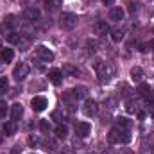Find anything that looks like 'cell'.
I'll return each mask as SVG.
<instances>
[{"mask_svg":"<svg viewBox=\"0 0 154 154\" xmlns=\"http://www.w3.org/2000/svg\"><path fill=\"white\" fill-rule=\"evenodd\" d=\"M23 16H25V20L29 23H36V22H39V18H41V13H39L38 7H25Z\"/></svg>","mask_w":154,"mask_h":154,"instance_id":"8992f818","label":"cell"},{"mask_svg":"<svg viewBox=\"0 0 154 154\" xmlns=\"http://www.w3.org/2000/svg\"><path fill=\"white\" fill-rule=\"evenodd\" d=\"M38 143H39L38 136H34V134H32V136H29V145H31V147H34V145H38Z\"/></svg>","mask_w":154,"mask_h":154,"instance_id":"e575fe53","label":"cell"},{"mask_svg":"<svg viewBox=\"0 0 154 154\" xmlns=\"http://www.w3.org/2000/svg\"><path fill=\"white\" fill-rule=\"evenodd\" d=\"M63 72L59 70V68H52V70H48V81L52 82V84H56V86H59L61 84V81H63Z\"/></svg>","mask_w":154,"mask_h":154,"instance_id":"30bf717a","label":"cell"},{"mask_svg":"<svg viewBox=\"0 0 154 154\" xmlns=\"http://www.w3.org/2000/svg\"><path fill=\"white\" fill-rule=\"evenodd\" d=\"M149 11L154 13V0H149Z\"/></svg>","mask_w":154,"mask_h":154,"instance_id":"ab89813d","label":"cell"},{"mask_svg":"<svg viewBox=\"0 0 154 154\" xmlns=\"http://www.w3.org/2000/svg\"><path fill=\"white\" fill-rule=\"evenodd\" d=\"M5 38H7L9 43H16V45H18V43H20V39H22V34H18V32L11 31V32H7V36H5Z\"/></svg>","mask_w":154,"mask_h":154,"instance_id":"603a6c76","label":"cell"},{"mask_svg":"<svg viewBox=\"0 0 154 154\" xmlns=\"http://www.w3.org/2000/svg\"><path fill=\"white\" fill-rule=\"evenodd\" d=\"M63 75H68V77H74V75H77V68L72 65V63H65L63 65Z\"/></svg>","mask_w":154,"mask_h":154,"instance_id":"ffe728a7","label":"cell"},{"mask_svg":"<svg viewBox=\"0 0 154 154\" xmlns=\"http://www.w3.org/2000/svg\"><path fill=\"white\" fill-rule=\"evenodd\" d=\"M124 36H125V31H124V29H115V31L111 32V39L116 41V43H118V41H122Z\"/></svg>","mask_w":154,"mask_h":154,"instance_id":"7402d4cb","label":"cell"},{"mask_svg":"<svg viewBox=\"0 0 154 154\" xmlns=\"http://www.w3.org/2000/svg\"><path fill=\"white\" fill-rule=\"evenodd\" d=\"M147 109L152 113V116H154V102H151V104H147Z\"/></svg>","mask_w":154,"mask_h":154,"instance_id":"f35d334b","label":"cell"},{"mask_svg":"<svg viewBox=\"0 0 154 154\" xmlns=\"http://www.w3.org/2000/svg\"><path fill=\"white\" fill-rule=\"evenodd\" d=\"M93 32L97 34V36H106L108 32H109V25L106 23V22H95L93 23Z\"/></svg>","mask_w":154,"mask_h":154,"instance_id":"8fae6325","label":"cell"},{"mask_svg":"<svg viewBox=\"0 0 154 154\" xmlns=\"http://www.w3.org/2000/svg\"><path fill=\"white\" fill-rule=\"evenodd\" d=\"M29 45H31V39H29V38H25V36H22L20 43H18L20 50H27V48H29Z\"/></svg>","mask_w":154,"mask_h":154,"instance_id":"4316f807","label":"cell"},{"mask_svg":"<svg viewBox=\"0 0 154 154\" xmlns=\"http://www.w3.org/2000/svg\"><path fill=\"white\" fill-rule=\"evenodd\" d=\"M149 48H151V45H147V43H143V45L140 47V50H142V52H147Z\"/></svg>","mask_w":154,"mask_h":154,"instance_id":"74e56055","label":"cell"},{"mask_svg":"<svg viewBox=\"0 0 154 154\" xmlns=\"http://www.w3.org/2000/svg\"><path fill=\"white\" fill-rule=\"evenodd\" d=\"M29 72H31V66H29L27 63H18V65L14 66V70H13V77H14L16 81H23L25 77L29 75Z\"/></svg>","mask_w":154,"mask_h":154,"instance_id":"277c9868","label":"cell"},{"mask_svg":"<svg viewBox=\"0 0 154 154\" xmlns=\"http://www.w3.org/2000/svg\"><path fill=\"white\" fill-rule=\"evenodd\" d=\"M4 25H7V27H14V25H16V16H14V14H7V16L4 18Z\"/></svg>","mask_w":154,"mask_h":154,"instance_id":"cb8c5ba5","label":"cell"},{"mask_svg":"<svg viewBox=\"0 0 154 154\" xmlns=\"http://www.w3.org/2000/svg\"><path fill=\"white\" fill-rule=\"evenodd\" d=\"M39 129H41L43 133H48V131H50V124H48V120H39Z\"/></svg>","mask_w":154,"mask_h":154,"instance_id":"1f68e13d","label":"cell"},{"mask_svg":"<svg viewBox=\"0 0 154 154\" xmlns=\"http://www.w3.org/2000/svg\"><path fill=\"white\" fill-rule=\"evenodd\" d=\"M7 88H9V81L5 77H0V95H4L7 91Z\"/></svg>","mask_w":154,"mask_h":154,"instance_id":"484cf974","label":"cell"},{"mask_svg":"<svg viewBox=\"0 0 154 154\" xmlns=\"http://www.w3.org/2000/svg\"><path fill=\"white\" fill-rule=\"evenodd\" d=\"M143 77H145V74H143V70H142L140 66H133V68H131V79H133L134 82H142Z\"/></svg>","mask_w":154,"mask_h":154,"instance_id":"5bb4252c","label":"cell"},{"mask_svg":"<svg viewBox=\"0 0 154 154\" xmlns=\"http://www.w3.org/2000/svg\"><path fill=\"white\" fill-rule=\"evenodd\" d=\"M63 100H65L66 104H72V100H77V99H75V95H74V91H72V90H68V91H65V93H63Z\"/></svg>","mask_w":154,"mask_h":154,"instance_id":"d4e9b609","label":"cell"},{"mask_svg":"<svg viewBox=\"0 0 154 154\" xmlns=\"http://www.w3.org/2000/svg\"><path fill=\"white\" fill-rule=\"evenodd\" d=\"M4 136H5V134H2V133H0V143L4 142Z\"/></svg>","mask_w":154,"mask_h":154,"instance_id":"7bdbcfd3","label":"cell"},{"mask_svg":"<svg viewBox=\"0 0 154 154\" xmlns=\"http://www.w3.org/2000/svg\"><path fill=\"white\" fill-rule=\"evenodd\" d=\"M36 56H38L41 61H54V52L47 47V45H38L36 47Z\"/></svg>","mask_w":154,"mask_h":154,"instance_id":"5b68a950","label":"cell"},{"mask_svg":"<svg viewBox=\"0 0 154 154\" xmlns=\"http://www.w3.org/2000/svg\"><path fill=\"white\" fill-rule=\"evenodd\" d=\"M16 129H18V127H16V122H14V120L4 124V134H5V136H13V134L16 133Z\"/></svg>","mask_w":154,"mask_h":154,"instance_id":"2e32d148","label":"cell"},{"mask_svg":"<svg viewBox=\"0 0 154 154\" xmlns=\"http://www.w3.org/2000/svg\"><path fill=\"white\" fill-rule=\"evenodd\" d=\"M102 2H104L106 5H113V4H115V0H102Z\"/></svg>","mask_w":154,"mask_h":154,"instance_id":"b9f144b4","label":"cell"},{"mask_svg":"<svg viewBox=\"0 0 154 154\" xmlns=\"http://www.w3.org/2000/svg\"><path fill=\"white\" fill-rule=\"evenodd\" d=\"M47 145H50V151H56V142H54V140H48Z\"/></svg>","mask_w":154,"mask_h":154,"instance_id":"8d00e7d4","label":"cell"},{"mask_svg":"<svg viewBox=\"0 0 154 154\" xmlns=\"http://www.w3.org/2000/svg\"><path fill=\"white\" fill-rule=\"evenodd\" d=\"M0 57H2V61H4V63H11V61H13V57H14L13 48H2Z\"/></svg>","mask_w":154,"mask_h":154,"instance_id":"ac0fdd59","label":"cell"},{"mask_svg":"<svg viewBox=\"0 0 154 154\" xmlns=\"http://www.w3.org/2000/svg\"><path fill=\"white\" fill-rule=\"evenodd\" d=\"M91 133V125L88 122H77L75 124V134L79 138H86Z\"/></svg>","mask_w":154,"mask_h":154,"instance_id":"52a82bcc","label":"cell"},{"mask_svg":"<svg viewBox=\"0 0 154 154\" xmlns=\"http://www.w3.org/2000/svg\"><path fill=\"white\" fill-rule=\"evenodd\" d=\"M125 108H127V111H129V113H138V111H140L138 104H136V102H131V100L127 102V106H125Z\"/></svg>","mask_w":154,"mask_h":154,"instance_id":"f546056e","label":"cell"},{"mask_svg":"<svg viewBox=\"0 0 154 154\" xmlns=\"http://www.w3.org/2000/svg\"><path fill=\"white\" fill-rule=\"evenodd\" d=\"M5 115H7V104H5V100L0 99V118H4Z\"/></svg>","mask_w":154,"mask_h":154,"instance_id":"d6a6232c","label":"cell"},{"mask_svg":"<svg viewBox=\"0 0 154 154\" xmlns=\"http://www.w3.org/2000/svg\"><path fill=\"white\" fill-rule=\"evenodd\" d=\"M22 115H23V106H22L20 102L13 104V106H11V118L16 122V120H20V118H22Z\"/></svg>","mask_w":154,"mask_h":154,"instance_id":"4fadbf2b","label":"cell"},{"mask_svg":"<svg viewBox=\"0 0 154 154\" xmlns=\"http://www.w3.org/2000/svg\"><path fill=\"white\" fill-rule=\"evenodd\" d=\"M2 48H4V47H2V39H0V52H2Z\"/></svg>","mask_w":154,"mask_h":154,"instance_id":"f6af8a7d","label":"cell"},{"mask_svg":"<svg viewBox=\"0 0 154 154\" xmlns=\"http://www.w3.org/2000/svg\"><path fill=\"white\" fill-rule=\"evenodd\" d=\"M151 48H152V52H154V41H151Z\"/></svg>","mask_w":154,"mask_h":154,"instance_id":"ee69618b","label":"cell"},{"mask_svg":"<svg viewBox=\"0 0 154 154\" xmlns=\"http://www.w3.org/2000/svg\"><path fill=\"white\" fill-rule=\"evenodd\" d=\"M20 151H22V149L16 145V147H13V152H11V154H20Z\"/></svg>","mask_w":154,"mask_h":154,"instance_id":"60d3db41","label":"cell"},{"mask_svg":"<svg viewBox=\"0 0 154 154\" xmlns=\"http://www.w3.org/2000/svg\"><path fill=\"white\" fill-rule=\"evenodd\" d=\"M109 20H113V22L124 20V9H122V7H113V9L109 11Z\"/></svg>","mask_w":154,"mask_h":154,"instance_id":"9a60e30c","label":"cell"},{"mask_svg":"<svg viewBox=\"0 0 154 154\" xmlns=\"http://www.w3.org/2000/svg\"><path fill=\"white\" fill-rule=\"evenodd\" d=\"M63 5V0H45V9L47 11H56Z\"/></svg>","mask_w":154,"mask_h":154,"instance_id":"d6986e66","label":"cell"},{"mask_svg":"<svg viewBox=\"0 0 154 154\" xmlns=\"http://www.w3.org/2000/svg\"><path fill=\"white\" fill-rule=\"evenodd\" d=\"M72 91H74V95H75L77 100H79V99H82V97L86 95V88H82V86H81V88H75V90H72Z\"/></svg>","mask_w":154,"mask_h":154,"instance_id":"4dcf8cb0","label":"cell"},{"mask_svg":"<svg viewBox=\"0 0 154 154\" xmlns=\"http://www.w3.org/2000/svg\"><path fill=\"white\" fill-rule=\"evenodd\" d=\"M142 97H145V99H149L151 97V86L149 84H145V82H140V86H138V90H136Z\"/></svg>","mask_w":154,"mask_h":154,"instance_id":"44dd1931","label":"cell"},{"mask_svg":"<svg viewBox=\"0 0 154 154\" xmlns=\"http://www.w3.org/2000/svg\"><path fill=\"white\" fill-rule=\"evenodd\" d=\"M31 106H32V109H34V111H43V109L48 106V100H47L45 97L38 95V97H34V99L31 100Z\"/></svg>","mask_w":154,"mask_h":154,"instance_id":"9c48e42d","label":"cell"},{"mask_svg":"<svg viewBox=\"0 0 154 154\" xmlns=\"http://www.w3.org/2000/svg\"><path fill=\"white\" fill-rule=\"evenodd\" d=\"M32 154H34V152H32Z\"/></svg>","mask_w":154,"mask_h":154,"instance_id":"bcb514c9","label":"cell"},{"mask_svg":"<svg viewBox=\"0 0 154 154\" xmlns=\"http://www.w3.org/2000/svg\"><path fill=\"white\" fill-rule=\"evenodd\" d=\"M52 120H56L57 124H63V120H65V115H63L59 109H56V111L52 113Z\"/></svg>","mask_w":154,"mask_h":154,"instance_id":"f1b7e54d","label":"cell"},{"mask_svg":"<svg viewBox=\"0 0 154 154\" xmlns=\"http://www.w3.org/2000/svg\"><path fill=\"white\" fill-rule=\"evenodd\" d=\"M56 138H59V140H65L66 136H68V127L65 125V124H57V127H56Z\"/></svg>","mask_w":154,"mask_h":154,"instance_id":"e0dca14e","label":"cell"},{"mask_svg":"<svg viewBox=\"0 0 154 154\" xmlns=\"http://www.w3.org/2000/svg\"><path fill=\"white\" fill-rule=\"evenodd\" d=\"M109 142L111 143H127L129 140H131V136H129V131H122V129H116V127H113L111 131H109Z\"/></svg>","mask_w":154,"mask_h":154,"instance_id":"3957f363","label":"cell"},{"mask_svg":"<svg viewBox=\"0 0 154 154\" xmlns=\"http://www.w3.org/2000/svg\"><path fill=\"white\" fill-rule=\"evenodd\" d=\"M131 120L129 118H125V116H120V118H116L115 122V127L116 129H122V131H131Z\"/></svg>","mask_w":154,"mask_h":154,"instance_id":"7c38bea8","label":"cell"},{"mask_svg":"<svg viewBox=\"0 0 154 154\" xmlns=\"http://www.w3.org/2000/svg\"><path fill=\"white\" fill-rule=\"evenodd\" d=\"M127 9H129V13H138L140 11V2H129L127 4Z\"/></svg>","mask_w":154,"mask_h":154,"instance_id":"83f0119b","label":"cell"},{"mask_svg":"<svg viewBox=\"0 0 154 154\" xmlns=\"http://www.w3.org/2000/svg\"><path fill=\"white\" fill-rule=\"evenodd\" d=\"M82 111H84L86 116H95L97 111H99V104H97L95 100H86L84 106H82Z\"/></svg>","mask_w":154,"mask_h":154,"instance_id":"ba28073f","label":"cell"},{"mask_svg":"<svg viewBox=\"0 0 154 154\" xmlns=\"http://www.w3.org/2000/svg\"><path fill=\"white\" fill-rule=\"evenodd\" d=\"M93 66H95V72L100 82H109L111 77L115 75V65L111 61H97Z\"/></svg>","mask_w":154,"mask_h":154,"instance_id":"6da1fadb","label":"cell"},{"mask_svg":"<svg viewBox=\"0 0 154 154\" xmlns=\"http://www.w3.org/2000/svg\"><path fill=\"white\" fill-rule=\"evenodd\" d=\"M95 47H97V43H95V41H91V39H88V41H86V50H88V54H90V52L93 54V52H95Z\"/></svg>","mask_w":154,"mask_h":154,"instance_id":"836d02e7","label":"cell"},{"mask_svg":"<svg viewBox=\"0 0 154 154\" xmlns=\"http://www.w3.org/2000/svg\"><path fill=\"white\" fill-rule=\"evenodd\" d=\"M122 90H124V91H122V95H124V97H127V95H129V86H127V84H122Z\"/></svg>","mask_w":154,"mask_h":154,"instance_id":"d590c367","label":"cell"},{"mask_svg":"<svg viewBox=\"0 0 154 154\" xmlns=\"http://www.w3.org/2000/svg\"><path fill=\"white\" fill-rule=\"evenodd\" d=\"M77 22H79V18H77V14H74V13H63V14L59 16V25H61L65 31L75 29Z\"/></svg>","mask_w":154,"mask_h":154,"instance_id":"7a4b0ae2","label":"cell"}]
</instances>
